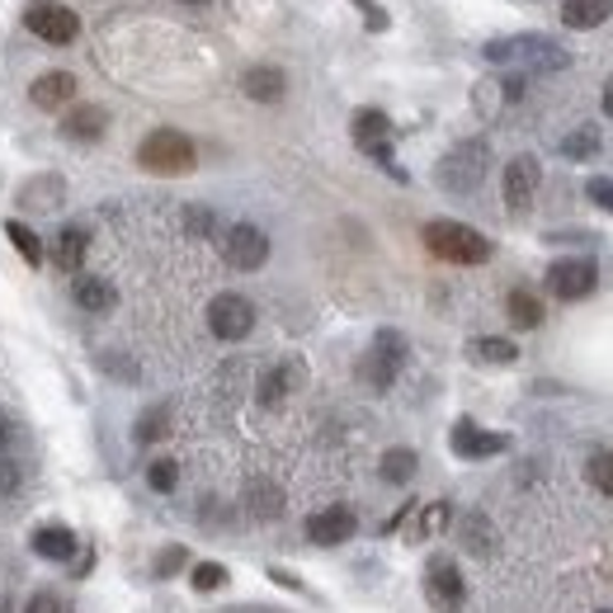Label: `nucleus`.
<instances>
[{
    "label": "nucleus",
    "instance_id": "f257e3e1",
    "mask_svg": "<svg viewBox=\"0 0 613 613\" xmlns=\"http://www.w3.org/2000/svg\"><path fill=\"white\" fill-rule=\"evenodd\" d=\"M486 62L514 67V71H562L571 62V52L547 33H514L486 43Z\"/></svg>",
    "mask_w": 613,
    "mask_h": 613
},
{
    "label": "nucleus",
    "instance_id": "f03ea898",
    "mask_svg": "<svg viewBox=\"0 0 613 613\" xmlns=\"http://www.w3.org/2000/svg\"><path fill=\"white\" fill-rule=\"evenodd\" d=\"M425 250L434 260H448V265H486L491 260V246L482 231H472L467 223H429L425 227Z\"/></svg>",
    "mask_w": 613,
    "mask_h": 613
},
{
    "label": "nucleus",
    "instance_id": "7ed1b4c3",
    "mask_svg": "<svg viewBox=\"0 0 613 613\" xmlns=\"http://www.w3.org/2000/svg\"><path fill=\"white\" fill-rule=\"evenodd\" d=\"M486 166H491V147L482 142V137H467V142L453 147L439 170H434V180H439L448 194H472L482 180H486Z\"/></svg>",
    "mask_w": 613,
    "mask_h": 613
},
{
    "label": "nucleus",
    "instance_id": "20e7f679",
    "mask_svg": "<svg viewBox=\"0 0 613 613\" xmlns=\"http://www.w3.org/2000/svg\"><path fill=\"white\" fill-rule=\"evenodd\" d=\"M137 161H142V170H151V175H189L194 161H199V151H194V142L185 132L156 128L147 142L137 147Z\"/></svg>",
    "mask_w": 613,
    "mask_h": 613
},
{
    "label": "nucleus",
    "instance_id": "39448f33",
    "mask_svg": "<svg viewBox=\"0 0 613 613\" xmlns=\"http://www.w3.org/2000/svg\"><path fill=\"white\" fill-rule=\"evenodd\" d=\"M402 364H406V335L378 330V335H373V345H368V354H364V364H359V378H364L368 387L383 392V387L397 383Z\"/></svg>",
    "mask_w": 613,
    "mask_h": 613
},
{
    "label": "nucleus",
    "instance_id": "423d86ee",
    "mask_svg": "<svg viewBox=\"0 0 613 613\" xmlns=\"http://www.w3.org/2000/svg\"><path fill=\"white\" fill-rule=\"evenodd\" d=\"M349 132H354V147H359L364 156H373L387 175L406 180V175L397 170V161H392V118L383 109H359V113H354V123H349Z\"/></svg>",
    "mask_w": 613,
    "mask_h": 613
},
{
    "label": "nucleus",
    "instance_id": "0eeeda50",
    "mask_svg": "<svg viewBox=\"0 0 613 613\" xmlns=\"http://www.w3.org/2000/svg\"><path fill=\"white\" fill-rule=\"evenodd\" d=\"M24 24L33 38H43V43H71L76 33H81V19H76L67 6H57V0H33L29 14H24Z\"/></svg>",
    "mask_w": 613,
    "mask_h": 613
},
{
    "label": "nucleus",
    "instance_id": "6e6552de",
    "mask_svg": "<svg viewBox=\"0 0 613 613\" xmlns=\"http://www.w3.org/2000/svg\"><path fill=\"white\" fill-rule=\"evenodd\" d=\"M208 326L217 340H246V335L255 330V307L250 298H241V293H223V298L208 303Z\"/></svg>",
    "mask_w": 613,
    "mask_h": 613
},
{
    "label": "nucleus",
    "instance_id": "1a4fd4ad",
    "mask_svg": "<svg viewBox=\"0 0 613 613\" xmlns=\"http://www.w3.org/2000/svg\"><path fill=\"white\" fill-rule=\"evenodd\" d=\"M600 279V269L595 260H585V255H576V260H557L547 269V288H552V298H562V303H581L590 288H595Z\"/></svg>",
    "mask_w": 613,
    "mask_h": 613
},
{
    "label": "nucleus",
    "instance_id": "9d476101",
    "mask_svg": "<svg viewBox=\"0 0 613 613\" xmlns=\"http://www.w3.org/2000/svg\"><path fill=\"white\" fill-rule=\"evenodd\" d=\"M223 255H227V265L231 269H260L269 260V236L260 227H250V223H236L227 231V241H223Z\"/></svg>",
    "mask_w": 613,
    "mask_h": 613
},
{
    "label": "nucleus",
    "instance_id": "9b49d317",
    "mask_svg": "<svg viewBox=\"0 0 613 613\" xmlns=\"http://www.w3.org/2000/svg\"><path fill=\"white\" fill-rule=\"evenodd\" d=\"M425 590H429V604H434V609H444V613H453V609L463 604V595H467L463 571L453 566L448 557H434V562H429V571H425Z\"/></svg>",
    "mask_w": 613,
    "mask_h": 613
},
{
    "label": "nucleus",
    "instance_id": "f8f14e48",
    "mask_svg": "<svg viewBox=\"0 0 613 613\" xmlns=\"http://www.w3.org/2000/svg\"><path fill=\"white\" fill-rule=\"evenodd\" d=\"M543 185V166L533 161V156H514V161L505 166V204L510 212H524L533 204V194H538Z\"/></svg>",
    "mask_w": 613,
    "mask_h": 613
},
{
    "label": "nucleus",
    "instance_id": "ddd939ff",
    "mask_svg": "<svg viewBox=\"0 0 613 613\" xmlns=\"http://www.w3.org/2000/svg\"><path fill=\"white\" fill-rule=\"evenodd\" d=\"M354 528H359V520H354L349 505H326L307 520V538L322 543V547H335V543H349Z\"/></svg>",
    "mask_w": 613,
    "mask_h": 613
},
{
    "label": "nucleus",
    "instance_id": "4468645a",
    "mask_svg": "<svg viewBox=\"0 0 613 613\" xmlns=\"http://www.w3.org/2000/svg\"><path fill=\"white\" fill-rule=\"evenodd\" d=\"M448 444H453V453H458V458H496V453L510 448L505 434H491V429L472 425V421L453 425V439H448Z\"/></svg>",
    "mask_w": 613,
    "mask_h": 613
},
{
    "label": "nucleus",
    "instance_id": "2eb2a0df",
    "mask_svg": "<svg viewBox=\"0 0 613 613\" xmlns=\"http://www.w3.org/2000/svg\"><path fill=\"white\" fill-rule=\"evenodd\" d=\"M62 199H67L62 175H33L29 185H19V208L24 212H52Z\"/></svg>",
    "mask_w": 613,
    "mask_h": 613
},
{
    "label": "nucleus",
    "instance_id": "dca6fc26",
    "mask_svg": "<svg viewBox=\"0 0 613 613\" xmlns=\"http://www.w3.org/2000/svg\"><path fill=\"white\" fill-rule=\"evenodd\" d=\"M298 387H303V364L298 359H284V364H274L260 378V402L265 406H284Z\"/></svg>",
    "mask_w": 613,
    "mask_h": 613
},
{
    "label": "nucleus",
    "instance_id": "f3484780",
    "mask_svg": "<svg viewBox=\"0 0 613 613\" xmlns=\"http://www.w3.org/2000/svg\"><path fill=\"white\" fill-rule=\"evenodd\" d=\"M29 100L38 105V109H62V105H71L76 100V76L71 71H48V76H38V81L29 86Z\"/></svg>",
    "mask_w": 613,
    "mask_h": 613
},
{
    "label": "nucleus",
    "instance_id": "a211bd4d",
    "mask_svg": "<svg viewBox=\"0 0 613 613\" xmlns=\"http://www.w3.org/2000/svg\"><path fill=\"white\" fill-rule=\"evenodd\" d=\"M109 128V113L100 105H76L67 118H62V132L71 137V142H100Z\"/></svg>",
    "mask_w": 613,
    "mask_h": 613
},
{
    "label": "nucleus",
    "instance_id": "6ab92c4d",
    "mask_svg": "<svg viewBox=\"0 0 613 613\" xmlns=\"http://www.w3.org/2000/svg\"><path fill=\"white\" fill-rule=\"evenodd\" d=\"M29 547H33L43 562H71V552H76V533H71L67 524H43V528H33Z\"/></svg>",
    "mask_w": 613,
    "mask_h": 613
},
{
    "label": "nucleus",
    "instance_id": "aec40b11",
    "mask_svg": "<svg viewBox=\"0 0 613 613\" xmlns=\"http://www.w3.org/2000/svg\"><path fill=\"white\" fill-rule=\"evenodd\" d=\"M241 90L250 95V100H260V105H279L284 90H288V76L279 67H250L241 76Z\"/></svg>",
    "mask_w": 613,
    "mask_h": 613
},
{
    "label": "nucleus",
    "instance_id": "412c9836",
    "mask_svg": "<svg viewBox=\"0 0 613 613\" xmlns=\"http://www.w3.org/2000/svg\"><path fill=\"white\" fill-rule=\"evenodd\" d=\"M613 14V0H562V24L566 29H600Z\"/></svg>",
    "mask_w": 613,
    "mask_h": 613
},
{
    "label": "nucleus",
    "instance_id": "4be33fe9",
    "mask_svg": "<svg viewBox=\"0 0 613 613\" xmlns=\"http://www.w3.org/2000/svg\"><path fill=\"white\" fill-rule=\"evenodd\" d=\"M86 250H90V231L86 227H62V236H57V246H52V260H57V269L76 274L86 265Z\"/></svg>",
    "mask_w": 613,
    "mask_h": 613
},
{
    "label": "nucleus",
    "instance_id": "5701e85b",
    "mask_svg": "<svg viewBox=\"0 0 613 613\" xmlns=\"http://www.w3.org/2000/svg\"><path fill=\"white\" fill-rule=\"evenodd\" d=\"M458 538H463L467 552H477V557H491V552H496V528H491L486 514H477V510L458 524Z\"/></svg>",
    "mask_w": 613,
    "mask_h": 613
},
{
    "label": "nucleus",
    "instance_id": "b1692460",
    "mask_svg": "<svg viewBox=\"0 0 613 613\" xmlns=\"http://www.w3.org/2000/svg\"><path fill=\"white\" fill-rule=\"evenodd\" d=\"M76 303H81L86 312H113V303H118V293H113V284L109 279H90V274H86V279H76Z\"/></svg>",
    "mask_w": 613,
    "mask_h": 613
},
{
    "label": "nucleus",
    "instance_id": "393cba45",
    "mask_svg": "<svg viewBox=\"0 0 613 613\" xmlns=\"http://www.w3.org/2000/svg\"><path fill=\"white\" fill-rule=\"evenodd\" d=\"M132 439H137V444H161V439H170V406L161 402V406H151V411L137 415Z\"/></svg>",
    "mask_w": 613,
    "mask_h": 613
},
{
    "label": "nucleus",
    "instance_id": "a878e982",
    "mask_svg": "<svg viewBox=\"0 0 613 613\" xmlns=\"http://www.w3.org/2000/svg\"><path fill=\"white\" fill-rule=\"evenodd\" d=\"M505 312H510V322L520 326V330H533V326H543V303L533 298L528 288H514L510 298H505Z\"/></svg>",
    "mask_w": 613,
    "mask_h": 613
},
{
    "label": "nucleus",
    "instance_id": "bb28decb",
    "mask_svg": "<svg viewBox=\"0 0 613 613\" xmlns=\"http://www.w3.org/2000/svg\"><path fill=\"white\" fill-rule=\"evenodd\" d=\"M467 354H472L477 364H514V359H520L514 340H501V335H482V340H472Z\"/></svg>",
    "mask_w": 613,
    "mask_h": 613
},
{
    "label": "nucleus",
    "instance_id": "cd10ccee",
    "mask_svg": "<svg viewBox=\"0 0 613 613\" xmlns=\"http://www.w3.org/2000/svg\"><path fill=\"white\" fill-rule=\"evenodd\" d=\"M411 477H415V453L411 448H387L383 453V482L406 486Z\"/></svg>",
    "mask_w": 613,
    "mask_h": 613
},
{
    "label": "nucleus",
    "instance_id": "c85d7f7f",
    "mask_svg": "<svg viewBox=\"0 0 613 613\" xmlns=\"http://www.w3.org/2000/svg\"><path fill=\"white\" fill-rule=\"evenodd\" d=\"M6 236H10V246L24 255V265H43V241H38V236H33L24 223H14V217H10V223H6Z\"/></svg>",
    "mask_w": 613,
    "mask_h": 613
},
{
    "label": "nucleus",
    "instance_id": "c756f323",
    "mask_svg": "<svg viewBox=\"0 0 613 613\" xmlns=\"http://www.w3.org/2000/svg\"><path fill=\"white\" fill-rule=\"evenodd\" d=\"M562 156H571V161H590V156H600V128H576L571 137H562Z\"/></svg>",
    "mask_w": 613,
    "mask_h": 613
},
{
    "label": "nucleus",
    "instance_id": "7c9ffc66",
    "mask_svg": "<svg viewBox=\"0 0 613 613\" xmlns=\"http://www.w3.org/2000/svg\"><path fill=\"white\" fill-rule=\"evenodd\" d=\"M246 501H250V510H255V514H260V520H274V514H279V510H284V496H279V491H274L269 482H255Z\"/></svg>",
    "mask_w": 613,
    "mask_h": 613
},
{
    "label": "nucleus",
    "instance_id": "2f4dec72",
    "mask_svg": "<svg viewBox=\"0 0 613 613\" xmlns=\"http://www.w3.org/2000/svg\"><path fill=\"white\" fill-rule=\"evenodd\" d=\"M585 477L595 482L604 496H613V453L604 448V453H590V463H585Z\"/></svg>",
    "mask_w": 613,
    "mask_h": 613
},
{
    "label": "nucleus",
    "instance_id": "473e14b6",
    "mask_svg": "<svg viewBox=\"0 0 613 613\" xmlns=\"http://www.w3.org/2000/svg\"><path fill=\"white\" fill-rule=\"evenodd\" d=\"M223 585H227V571L217 562L194 566V590H199V595H212V590H223Z\"/></svg>",
    "mask_w": 613,
    "mask_h": 613
},
{
    "label": "nucleus",
    "instance_id": "72a5a7b5",
    "mask_svg": "<svg viewBox=\"0 0 613 613\" xmlns=\"http://www.w3.org/2000/svg\"><path fill=\"white\" fill-rule=\"evenodd\" d=\"M147 482H151V491H175V482H180V467H175L170 458H156L147 467Z\"/></svg>",
    "mask_w": 613,
    "mask_h": 613
},
{
    "label": "nucleus",
    "instance_id": "f704fd0d",
    "mask_svg": "<svg viewBox=\"0 0 613 613\" xmlns=\"http://www.w3.org/2000/svg\"><path fill=\"white\" fill-rule=\"evenodd\" d=\"M585 194H590V199H595L604 212H613V180H609V175H595V180L585 185Z\"/></svg>",
    "mask_w": 613,
    "mask_h": 613
},
{
    "label": "nucleus",
    "instance_id": "c9c22d12",
    "mask_svg": "<svg viewBox=\"0 0 613 613\" xmlns=\"http://www.w3.org/2000/svg\"><path fill=\"white\" fill-rule=\"evenodd\" d=\"M24 613H67V604L52 595V590H38V595L24 604Z\"/></svg>",
    "mask_w": 613,
    "mask_h": 613
},
{
    "label": "nucleus",
    "instance_id": "e433bc0d",
    "mask_svg": "<svg viewBox=\"0 0 613 613\" xmlns=\"http://www.w3.org/2000/svg\"><path fill=\"white\" fill-rule=\"evenodd\" d=\"M180 566H185V547H166L161 557H156V576H175Z\"/></svg>",
    "mask_w": 613,
    "mask_h": 613
},
{
    "label": "nucleus",
    "instance_id": "4c0bfd02",
    "mask_svg": "<svg viewBox=\"0 0 613 613\" xmlns=\"http://www.w3.org/2000/svg\"><path fill=\"white\" fill-rule=\"evenodd\" d=\"M14 491H19V463L0 458V501H6V496H14Z\"/></svg>",
    "mask_w": 613,
    "mask_h": 613
},
{
    "label": "nucleus",
    "instance_id": "58836bf2",
    "mask_svg": "<svg viewBox=\"0 0 613 613\" xmlns=\"http://www.w3.org/2000/svg\"><path fill=\"white\" fill-rule=\"evenodd\" d=\"M212 227H217V217H212L208 208H189V231H194V236H208Z\"/></svg>",
    "mask_w": 613,
    "mask_h": 613
},
{
    "label": "nucleus",
    "instance_id": "ea45409f",
    "mask_svg": "<svg viewBox=\"0 0 613 613\" xmlns=\"http://www.w3.org/2000/svg\"><path fill=\"white\" fill-rule=\"evenodd\" d=\"M14 444V421H10V415H0V453H6Z\"/></svg>",
    "mask_w": 613,
    "mask_h": 613
},
{
    "label": "nucleus",
    "instance_id": "a19ab883",
    "mask_svg": "<svg viewBox=\"0 0 613 613\" xmlns=\"http://www.w3.org/2000/svg\"><path fill=\"white\" fill-rule=\"evenodd\" d=\"M368 29H387V14H383L378 6H373V10H368Z\"/></svg>",
    "mask_w": 613,
    "mask_h": 613
},
{
    "label": "nucleus",
    "instance_id": "79ce46f5",
    "mask_svg": "<svg viewBox=\"0 0 613 613\" xmlns=\"http://www.w3.org/2000/svg\"><path fill=\"white\" fill-rule=\"evenodd\" d=\"M604 113H609V118H613V81H609V86H604Z\"/></svg>",
    "mask_w": 613,
    "mask_h": 613
},
{
    "label": "nucleus",
    "instance_id": "37998d69",
    "mask_svg": "<svg viewBox=\"0 0 613 613\" xmlns=\"http://www.w3.org/2000/svg\"><path fill=\"white\" fill-rule=\"evenodd\" d=\"M0 613H10V600H6V595H0Z\"/></svg>",
    "mask_w": 613,
    "mask_h": 613
},
{
    "label": "nucleus",
    "instance_id": "c03bdc74",
    "mask_svg": "<svg viewBox=\"0 0 613 613\" xmlns=\"http://www.w3.org/2000/svg\"><path fill=\"white\" fill-rule=\"evenodd\" d=\"M359 6H364V10H373V0H359Z\"/></svg>",
    "mask_w": 613,
    "mask_h": 613
},
{
    "label": "nucleus",
    "instance_id": "a18cd8bd",
    "mask_svg": "<svg viewBox=\"0 0 613 613\" xmlns=\"http://www.w3.org/2000/svg\"><path fill=\"white\" fill-rule=\"evenodd\" d=\"M189 6H194V0H189Z\"/></svg>",
    "mask_w": 613,
    "mask_h": 613
}]
</instances>
